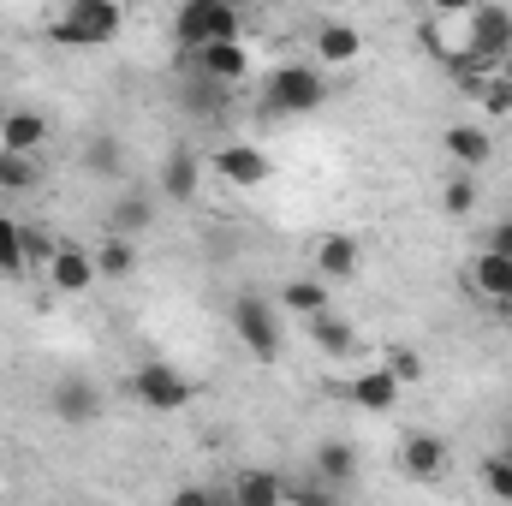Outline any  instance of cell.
I'll return each instance as SVG.
<instances>
[{"label":"cell","instance_id":"24","mask_svg":"<svg viewBox=\"0 0 512 506\" xmlns=\"http://www.w3.org/2000/svg\"><path fill=\"white\" fill-rule=\"evenodd\" d=\"M84 167H90L96 179H120V173H126V143H120V137H90V143H84Z\"/></svg>","mask_w":512,"mask_h":506},{"label":"cell","instance_id":"10","mask_svg":"<svg viewBox=\"0 0 512 506\" xmlns=\"http://www.w3.org/2000/svg\"><path fill=\"white\" fill-rule=\"evenodd\" d=\"M191 72H197V78H209V84H221V90H233V84H245V78H251V48H245V42L203 48V54H191Z\"/></svg>","mask_w":512,"mask_h":506},{"label":"cell","instance_id":"18","mask_svg":"<svg viewBox=\"0 0 512 506\" xmlns=\"http://www.w3.org/2000/svg\"><path fill=\"white\" fill-rule=\"evenodd\" d=\"M346 393H352V405H358V411L387 417V411L399 405V393H405V387L387 376V370H364V376H352V387H346Z\"/></svg>","mask_w":512,"mask_h":506},{"label":"cell","instance_id":"28","mask_svg":"<svg viewBox=\"0 0 512 506\" xmlns=\"http://www.w3.org/2000/svg\"><path fill=\"white\" fill-rule=\"evenodd\" d=\"M441 209H447V215H471V209H477V173H453V179L441 185Z\"/></svg>","mask_w":512,"mask_h":506},{"label":"cell","instance_id":"27","mask_svg":"<svg viewBox=\"0 0 512 506\" xmlns=\"http://www.w3.org/2000/svg\"><path fill=\"white\" fill-rule=\"evenodd\" d=\"M221 108H227V90L191 72V84H185V114H221Z\"/></svg>","mask_w":512,"mask_h":506},{"label":"cell","instance_id":"1","mask_svg":"<svg viewBox=\"0 0 512 506\" xmlns=\"http://www.w3.org/2000/svg\"><path fill=\"white\" fill-rule=\"evenodd\" d=\"M239 30H245V18H239V6H227V0H185V6L173 12V42L185 48V60L203 54V48L239 42Z\"/></svg>","mask_w":512,"mask_h":506},{"label":"cell","instance_id":"19","mask_svg":"<svg viewBox=\"0 0 512 506\" xmlns=\"http://www.w3.org/2000/svg\"><path fill=\"white\" fill-rule=\"evenodd\" d=\"M364 54V30L358 24H322L316 30V66H352Z\"/></svg>","mask_w":512,"mask_h":506},{"label":"cell","instance_id":"16","mask_svg":"<svg viewBox=\"0 0 512 506\" xmlns=\"http://www.w3.org/2000/svg\"><path fill=\"white\" fill-rule=\"evenodd\" d=\"M42 143H48V114L12 108V114L0 120V149H6V155H36Z\"/></svg>","mask_w":512,"mask_h":506},{"label":"cell","instance_id":"5","mask_svg":"<svg viewBox=\"0 0 512 506\" xmlns=\"http://www.w3.org/2000/svg\"><path fill=\"white\" fill-rule=\"evenodd\" d=\"M423 48H429L441 66L465 72V66H471V6H435V12L423 18Z\"/></svg>","mask_w":512,"mask_h":506},{"label":"cell","instance_id":"20","mask_svg":"<svg viewBox=\"0 0 512 506\" xmlns=\"http://www.w3.org/2000/svg\"><path fill=\"white\" fill-rule=\"evenodd\" d=\"M233 501L239 506H286V477L280 471H239L233 477Z\"/></svg>","mask_w":512,"mask_h":506},{"label":"cell","instance_id":"23","mask_svg":"<svg viewBox=\"0 0 512 506\" xmlns=\"http://www.w3.org/2000/svg\"><path fill=\"white\" fill-rule=\"evenodd\" d=\"M471 286H477L483 298H495V304H512V262L483 251L477 262H471Z\"/></svg>","mask_w":512,"mask_h":506},{"label":"cell","instance_id":"21","mask_svg":"<svg viewBox=\"0 0 512 506\" xmlns=\"http://www.w3.org/2000/svg\"><path fill=\"white\" fill-rule=\"evenodd\" d=\"M304 334H310V340H316V346H322L328 358H346V352L358 346V328H352L346 316H334V310H322V316H310V322H304Z\"/></svg>","mask_w":512,"mask_h":506},{"label":"cell","instance_id":"17","mask_svg":"<svg viewBox=\"0 0 512 506\" xmlns=\"http://www.w3.org/2000/svg\"><path fill=\"white\" fill-rule=\"evenodd\" d=\"M310 477L328 483V489H352V477H358V447H352V441H322Z\"/></svg>","mask_w":512,"mask_h":506},{"label":"cell","instance_id":"9","mask_svg":"<svg viewBox=\"0 0 512 506\" xmlns=\"http://www.w3.org/2000/svg\"><path fill=\"white\" fill-rule=\"evenodd\" d=\"M48 405H54V417H60L66 429H90V423L102 417V387L90 376H60L48 387Z\"/></svg>","mask_w":512,"mask_h":506},{"label":"cell","instance_id":"34","mask_svg":"<svg viewBox=\"0 0 512 506\" xmlns=\"http://www.w3.org/2000/svg\"><path fill=\"white\" fill-rule=\"evenodd\" d=\"M495 72H501V78H507V84H512V54H507V60H501V66H495Z\"/></svg>","mask_w":512,"mask_h":506},{"label":"cell","instance_id":"14","mask_svg":"<svg viewBox=\"0 0 512 506\" xmlns=\"http://www.w3.org/2000/svg\"><path fill=\"white\" fill-rule=\"evenodd\" d=\"M358 268H364V245H358L352 233H322V239H316V280H322V286L352 280Z\"/></svg>","mask_w":512,"mask_h":506},{"label":"cell","instance_id":"4","mask_svg":"<svg viewBox=\"0 0 512 506\" xmlns=\"http://www.w3.org/2000/svg\"><path fill=\"white\" fill-rule=\"evenodd\" d=\"M233 334H239V346L251 358L274 364L280 358V304L262 298V292H239L233 298Z\"/></svg>","mask_w":512,"mask_h":506},{"label":"cell","instance_id":"31","mask_svg":"<svg viewBox=\"0 0 512 506\" xmlns=\"http://www.w3.org/2000/svg\"><path fill=\"white\" fill-rule=\"evenodd\" d=\"M167 506H239L233 501V489H209V483H185V489H173V501Z\"/></svg>","mask_w":512,"mask_h":506},{"label":"cell","instance_id":"26","mask_svg":"<svg viewBox=\"0 0 512 506\" xmlns=\"http://www.w3.org/2000/svg\"><path fill=\"white\" fill-rule=\"evenodd\" d=\"M131 268H137V251H131L126 239H102V251H96V274H108V280H126Z\"/></svg>","mask_w":512,"mask_h":506},{"label":"cell","instance_id":"22","mask_svg":"<svg viewBox=\"0 0 512 506\" xmlns=\"http://www.w3.org/2000/svg\"><path fill=\"white\" fill-rule=\"evenodd\" d=\"M274 304H280V310H292V316H304V322H310V316H322V310H328V286H322V280H316V274H310V280H304V274H298V280H286V286H280V298H274Z\"/></svg>","mask_w":512,"mask_h":506},{"label":"cell","instance_id":"11","mask_svg":"<svg viewBox=\"0 0 512 506\" xmlns=\"http://www.w3.org/2000/svg\"><path fill=\"white\" fill-rule=\"evenodd\" d=\"M197 191H203V155H197V149H173V155L161 161V197H167L173 209H191Z\"/></svg>","mask_w":512,"mask_h":506},{"label":"cell","instance_id":"32","mask_svg":"<svg viewBox=\"0 0 512 506\" xmlns=\"http://www.w3.org/2000/svg\"><path fill=\"white\" fill-rule=\"evenodd\" d=\"M387 376L399 381V387H411V381H423V358H417V352H411V346H393V352H387V364H382Z\"/></svg>","mask_w":512,"mask_h":506},{"label":"cell","instance_id":"3","mask_svg":"<svg viewBox=\"0 0 512 506\" xmlns=\"http://www.w3.org/2000/svg\"><path fill=\"white\" fill-rule=\"evenodd\" d=\"M328 102V78H322V66H280V72H268V84H262V108L268 114H280V120H298V114H316Z\"/></svg>","mask_w":512,"mask_h":506},{"label":"cell","instance_id":"8","mask_svg":"<svg viewBox=\"0 0 512 506\" xmlns=\"http://www.w3.org/2000/svg\"><path fill=\"white\" fill-rule=\"evenodd\" d=\"M209 173H215L221 185H233V191H256V185L274 173V161H268L256 143H221V149L209 155Z\"/></svg>","mask_w":512,"mask_h":506},{"label":"cell","instance_id":"15","mask_svg":"<svg viewBox=\"0 0 512 506\" xmlns=\"http://www.w3.org/2000/svg\"><path fill=\"white\" fill-rule=\"evenodd\" d=\"M441 149H447V161H459L465 173H477V167L495 161V137L483 126H447L441 131Z\"/></svg>","mask_w":512,"mask_h":506},{"label":"cell","instance_id":"6","mask_svg":"<svg viewBox=\"0 0 512 506\" xmlns=\"http://www.w3.org/2000/svg\"><path fill=\"white\" fill-rule=\"evenodd\" d=\"M131 393H137V405H149V411H185V405L197 399V387L179 376L173 364H161V358H149V364L131 370Z\"/></svg>","mask_w":512,"mask_h":506},{"label":"cell","instance_id":"29","mask_svg":"<svg viewBox=\"0 0 512 506\" xmlns=\"http://www.w3.org/2000/svg\"><path fill=\"white\" fill-rule=\"evenodd\" d=\"M0 274H24V227L0 215Z\"/></svg>","mask_w":512,"mask_h":506},{"label":"cell","instance_id":"35","mask_svg":"<svg viewBox=\"0 0 512 506\" xmlns=\"http://www.w3.org/2000/svg\"><path fill=\"white\" fill-rule=\"evenodd\" d=\"M507 453H512V423H507Z\"/></svg>","mask_w":512,"mask_h":506},{"label":"cell","instance_id":"2","mask_svg":"<svg viewBox=\"0 0 512 506\" xmlns=\"http://www.w3.org/2000/svg\"><path fill=\"white\" fill-rule=\"evenodd\" d=\"M120 30H126V6H114V0H72L54 18V42L60 48H108Z\"/></svg>","mask_w":512,"mask_h":506},{"label":"cell","instance_id":"13","mask_svg":"<svg viewBox=\"0 0 512 506\" xmlns=\"http://www.w3.org/2000/svg\"><path fill=\"white\" fill-rule=\"evenodd\" d=\"M48 280H54V292L84 298V292L96 286V256L84 251V245H54V256H48Z\"/></svg>","mask_w":512,"mask_h":506},{"label":"cell","instance_id":"7","mask_svg":"<svg viewBox=\"0 0 512 506\" xmlns=\"http://www.w3.org/2000/svg\"><path fill=\"white\" fill-rule=\"evenodd\" d=\"M399 471H405L411 483H441V477L453 471V447H447L435 429H411V435L399 441Z\"/></svg>","mask_w":512,"mask_h":506},{"label":"cell","instance_id":"30","mask_svg":"<svg viewBox=\"0 0 512 506\" xmlns=\"http://www.w3.org/2000/svg\"><path fill=\"white\" fill-rule=\"evenodd\" d=\"M0 191H36V161L0 149Z\"/></svg>","mask_w":512,"mask_h":506},{"label":"cell","instance_id":"12","mask_svg":"<svg viewBox=\"0 0 512 506\" xmlns=\"http://www.w3.org/2000/svg\"><path fill=\"white\" fill-rule=\"evenodd\" d=\"M108 239H143L149 227H155V197L149 191H114V203H108Z\"/></svg>","mask_w":512,"mask_h":506},{"label":"cell","instance_id":"36","mask_svg":"<svg viewBox=\"0 0 512 506\" xmlns=\"http://www.w3.org/2000/svg\"><path fill=\"white\" fill-rule=\"evenodd\" d=\"M286 506H298V501H286Z\"/></svg>","mask_w":512,"mask_h":506},{"label":"cell","instance_id":"33","mask_svg":"<svg viewBox=\"0 0 512 506\" xmlns=\"http://www.w3.org/2000/svg\"><path fill=\"white\" fill-rule=\"evenodd\" d=\"M489 256H507L512 262V221H495V233H489V245H483Z\"/></svg>","mask_w":512,"mask_h":506},{"label":"cell","instance_id":"25","mask_svg":"<svg viewBox=\"0 0 512 506\" xmlns=\"http://www.w3.org/2000/svg\"><path fill=\"white\" fill-rule=\"evenodd\" d=\"M477 477H483V495H495V501L512 506V453H489L477 465Z\"/></svg>","mask_w":512,"mask_h":506}]
</instances>
